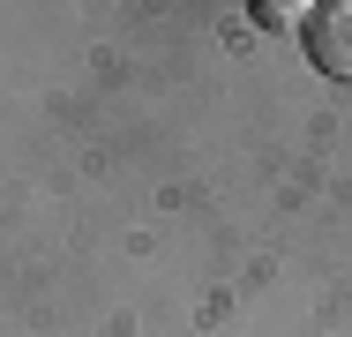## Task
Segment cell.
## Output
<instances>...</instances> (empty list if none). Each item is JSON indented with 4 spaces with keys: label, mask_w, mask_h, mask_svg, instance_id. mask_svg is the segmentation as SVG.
Instances as JSON below:
<instances>
[{
    "label": "cell",
    "mask_w": 352,
    "mask_h": 337,
    "mask_svg": "<svg viewBox=\"0 0 352 337\" xmlns=\"http://www.w3.org/2000/svg\"><path fill=\"white\" fill-rule=\"evenodd\" d=\"M300 45H307L315 75H330V83H352V0H330V8H315V15H307V30H300Z\"/></svg>",
    "instance_id": "6da1fadb"
},
{
    "label": "cell",
    "mask_w": 352,
    "mask_h": 337,
    "mask_svg": "<svg viewBox=\"0 0 352 337\" xmlns=\"http://www.w3.org/2000/svg\"><path fill=\"white\" fill-rule=\"evenodd\" d=\"M248 15H255L270 38H285V30H307V15H315V8H307V0H255Z\"/></svg>",
    "instance_id": "7a4b0ae2"
}]
</instances>
